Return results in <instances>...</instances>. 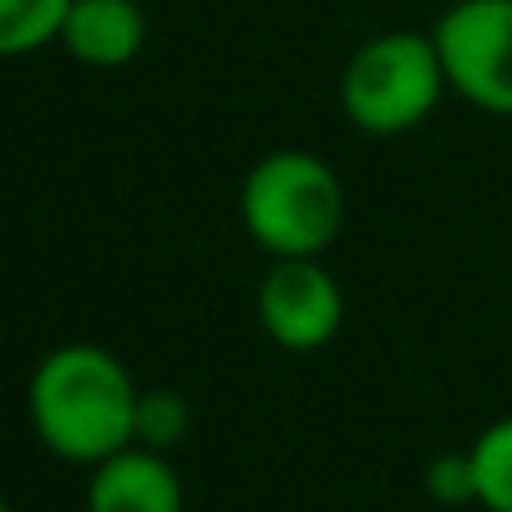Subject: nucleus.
Listing matches in <instances>:
<instances>
[{
    "mask_svg": "<svg viewBox=\"0 0 512 512\" xmlns=\"http://www.w3.org/2000/svg\"><path fill=\"white\" fill-rule=\"evenodd\" d=\"M431 41L458 100L512 118V0H454L435 19Z\"/></svg>",
    "mask_w": 512,
    "mask_h": 512,
    "instance_id": "20e7f679",
    "label": "nucleus"
},
{
    "mask_svg": "<svg viewBox=\"0 0 512 512\" xmlns=\"http://www.w3.org/2000/svg\"><path fill=\"white\" fill-rule=\"evenodd\" d=\"M263 336L290 354L331 345L345 322V290L322 259H272L254 290Z\"/></svg>",
    "mask_w": 512,
    "mask_h": 512,
    "instance_id": "39448f33",
    "label": "nucleus"
},
{
    "mask_svg": "<svg viewBox=\"0 0 512 512\" xmlns=\"http://www.w3.org/2000/svg\"><path fill=\"white\" fill-rule=\"evenodd\" d=\"M73 0H0V59H23L55 46Z\"/></svg>",
    "mask_w": 512,
    "mask_h": 512,
    "instance_id": "6e6552de",
    "label": "nucleus"
},
{
    "mask_svg": "<svg viewBox=\"0 0 512 512\" xmlns=\"http://www.w3.org/2000/svg\"><path fill=\"white\" fill-rule=\"evenodd\" d=\"M449 82L431 32H381L349 55L340 73V109L368 136H404L440 109Z\"/></svg>",
    "mask_w": 512,
    "mask_h": 512,
    "instance_id": "7ed1b4c3",
    "label": "nucleus"
},
{
    "mask_svg": "<svg viewBox=\"0 0 512 512\" xmlns=\"http://www.w3.org/2000/svg\"><path fill=\"white\" fill-rule=\"evenodd\" d=\"M150 23L136 0H73L59 46L87 68H127L145 50Z\"/></svg>",
    "mask_w": 512,
    "mask_h": 512,
    "instance_id": "0eeeda50",
    "label": "nucleus"
},
{
    "mask_svg": "<svg viewBox=\"0 0 512 512\" xmlns=\"http://www.w3.org/2000/svg\"><path fill=\"white\" fill-rule=\"evenodd\" d=\"M87 512H186V490L173 458L127 445L91 467Z\"/></svg>",
    "mask_w": 512,
    "mask_h": 512,
    "instance_id": "423d86ee",
    "label": "nucleus"
},
{
    "mask_svg": "<svg viewBox=\"0 0 512 512\" xmlns=\"http://www.w3.org/2000/svg\"><path fill=\"white\" fill-rule=\"evenodd\" d=\"M241 227L272 259H322L345 227L340 173L313 150H268L241 182Z\"/></svg>",
    "mask_w": 512,
    "mask_h": 512,
    "instance_id": "f03ea898",
    "label": "nucleus"
},
{
    "mask_svg": "<svg viewBox=\"0 0 512 512\" xmlns=\"http://www.w3.org/2000/svg\"><path fill=\"white\" fill-rule=\"evenodd\" d=\"M0 512H10V503H5V494H0Z\"/></svg>",
    "mask_w": 512,
    "mask_h": 512,
    "instance_id": "f8f14e48",
    "label": "nucleus"
},
{
    "mask_svg": "<svg viewBox=\"0 0 512 512\" xmlns=\"http://www.w3.org/2000/svg\"><path fill=\"white\" fill-rule=\"evenodd\" d=\"M426 494L449 508H463V503H476V481H472V458L463 454H440L431 467H426Z\"/></svg>",
    "mask_w": 512,
    "mask_h": 512,
    "instance_id": "9b49d317",
    "label": "nucleus"
},
{
    "mask_svg": "<svg viewBox=\"0 0 512 512\" xmlns=\"http://www.w3.org/2000/svg\"><path fill=\"white\" fill-rule=\"evenodd\" d=\"M186 426H191V408H186V399L177 390H141V404H136V445L168 454L173 445L186 440Z\"/></svg>",
    "mask_w": 512,
    "mask_h": 512,
    "instance_id": "9d476101",
    "label": "nucleus"
},
{
    "mask_svg": "<svg viewBox=\"0 0 512 512\" xmlns=\"http://www.w3.org/2000/svg\"><path fill=\"white\" fill-rule=\"evenodd\" d=\"M472 458L476 503L485 512H512V417L490 422L467 449Z\"/></svg>",
    "mask_w": 512,
    "mask_h": 512,
    "instance_id": "1a4fd4ad",
    "label": "nucleus"
},
{
    "mask_svg": "<svg viewBox=\"0 0 512 512\" xmlns=\"http://www.w3.org/2000/svg\"><path fill=\"white\" fill-rule=\"evenodd\" d=\"M136 404L141 386L127 363L91 340L50 349L28 381V422L41 449L78 467H96L136 445Z\"/></svg>",
    "mask_w": 512,
    "mask_h": 512,
    "instance_id": "f257e3e1",
    "label": "nucleus"
}]
</instances>
